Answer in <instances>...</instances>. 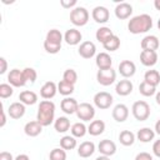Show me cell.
Instances as JSON below:
<instances>
[{
    "label": "cell",
    "mask_w": 160,
    "mask_h": 160,
    "mask_svg": "<svg viewBox=\"0 0 160 160\" xmlns=\"http://www.w3.org/2000/svg\"><path fill=\"white\" fill-rule=\"evenodd\" d=\"M152 28V19L148 14H140L129 20L128 29L131 34H144Z\"/></svg>",
    "instance_id": "6da1fadb"
},
{
    "label": "cell",
    "mask_w": 160,
    "mask_h": 160,
    "mask_svg": "<svg viewBox=\"0 0 160 160\" xmlns=\"http://www.w3.org/2000/svg\"><path fill=\"white\" fill-rule=\"evenodd\" d=\"M54 118H55V104L50 100L40 101L38 108L36 120L42 126H49L50 124L54 122Z\"/></svg>",
    "instance_id": "7a4b0ae2"
},
{
    "label": "cell",
    "mask_w": 160,
    "mask_h": 160,
    "mask_svg": "<svg viewBox=\"0 0 160 160\" xmlns=\"http://www.w3.org/2000/svg\"><path fill=\"white\" fill-rule=\"evenodd\" d=\"M131 111H132V115L136 120L139 121H145L148 120V118L150 116V106L146 101L144 100H138L132 104V108H131Z\"/></svg>",
    "instance_id": "3957f363"
},
{
    "label": "cell",
    "mask_w": 160,
    "mask_h": 160,
    "mask_svg": "<svg viewBox=\"0 0 160 160\" xmlns=\"http://www.w3.org/2000/svg\"><path fill=\"white\" fill-rule=\"evenodd\" d=\"M70 21L75 26H84L89 21V11L82 6H76L70 11Z\"/></svg>",
    "instance_id": "277c9868"
},
{
    "label": "cell",
    "mask_w": 160,
    "mask_h": 160,
    "mask_svg": "<svg viewBox=\"0 0 160 160\" xmlns=\"http://www.w3.org/2000/svg\"><path fill=\"white\" fill-rule=\"evenodd\" d=\"M76 116L81 121H90L95 116V108L89 102H81L78 106Z\"/></svg>",
    "instance_id": "5b68a950"
},
{
    "label": "cell",
    "mask_w": 160,
    "mask_h": 160,
    "mask_svg": "<svg viewBox=\"0 0 160 160\" xmlns=\"http://www.w3.org/2000/svg\"><path fill=\"white\" fill-rule=\"evenodd\" d=\"M112 95L110 92H106V91H99L94 95V104L96 108L101 109V110H105V109H109L111 105H112Z\"/></svg>",
    "instance_id": "8992f818"
},
{
    "label": "cell",
    "mask_w": 160,
    "mask_h": 160,
    "mask_svg": "<svg viewBox=\"0 0 160 160\" xmlns=\"http://www.w3.org/2000/svg\"><path fill=\"white\" fill-rule=\"evenodd\" d=\"M96 80L102 86H109L116 80V72L112 69L106 70H98L96 72Z\"/></svg>",
    "instance_id": "52a82bcc"
},
{
    "label": "cell",
    "mask_w": 160,
    "mask_h": 160,
    "mask_svg": "<svg viewBox=\"0 0 160 160\" xmlns=\"http://www.w3.org/2000/svg\"><path fill=\"white\" fill-rule=\"evenodd\" d=\"M8 81L11 86H15V88H21L26 84L22 75V70H19V69L10 70V72L8 74Z\"/></svg>",
    "instance_id": "ba28073f"
},
{
    "label": "cell",
    "mask_w": 160,
    "mask_h": 160,
    "mask_svg": "<svg viewBox=\"0 0 160 160\" xmlns=\"http://www.w3.org/2000/svg\"><path fill=\"white\" fill-rule=\"evenodd\" d=\"M78 52L84 59H91L96 52V46L92 41H82L78 49Z\"/></svg>",
    "instance_id": "9c48e42d"
},
{
    "label": "cell",
    "mask_w": 160,
    "mask_h": 160,
    "mask_svg": "<svg viewBox=\"0 0 160 160\" xmlns=\"http://www.w3.org/2000/svg\"><path fill=\"white\" fill-rule=\"evenodd\" d=\"M119 72L121 76H124L125 79L128 78H131L135 75L136 72V66L132 61L130 60H122L120 64H119Z\"/></svg>",
    "instance_id": "30bf717a"
},
{
    "label": "cell",
    "mask_w": 160,
    "mask_h": 160,
    "mask_svg": "<svg viewBox=\"0 0 160 160\" xmlns=\"http://www.w3.org/2000/svg\"><path fill=\"white\" fill-rule=\"evenodd\" d=\"M112 119L118 122H124L129 116V108L125 104H118L112 109Z\"/></svg>",
    "instance_id": "8fae6325"
},
{
    "label": "cell",
    "mask_w": 160,
    "mask_h": 160,
    "mask_svg": "<svg viewBox=\"0 0 160 160\" xmlns=\"http://www.w3.org/2000/svg\"><path fill=\"white\" fill-rule=\"evenodd\" d=\"M98 150L100 151L101 155H105V156H111L116 152V145L114 141L109 140V139H104L99 142L98 145Z\"/></svg>",
    "instance_id": "7c38bea8"
},
{
    "label": "cell",
    "mask_w": 160,
    "mask_h": 160,
    "mask_svg": "<svg viewBox=\"0 0 160 160\" xmlns=\"http://www.w3.org/2000/svg\"><path fill=\"white\" fill-rule=\"evenodd\" d=\"M91 16L92 19L99 22V24H105L109 18H110V12L109 10L105 8V6H95L92 9V12H91Z\"/></svg>",
    "instance_id": "4fadbf2b"
},
{
    "label": "cell",
    "mask_w": 160,
    "mask_h": 160,
    "mask_svg": "<svg viewBox=\"0 0 160 160\" xmlns=\"http://www.w3.org/2000/svg\"><path fill=\"white\" fill-rule=\"evenodd\" d=\"M58 92V85L54 81H46L41 88H40V95L42 99L49 100L52 99Z\"/></svg>",
    "instance_id": "5bb4252c"
},
{
    "label": "cell",
    "mask_w": 160,
    "mask_h": 160,
    "mask_svg": "<svg viewBox=\"0 0 160 160\" xmlns=\"http://www.w3.org/2000/svg\"><path fill=\"white\" fill-rule=\"evenodd\" d=\"M25 110H26V109H25V105H24L22 102L15 101V102L10 104V106H9V109H8V114H9V116H10L11 119L18 120V119H21V118L24 116Z\"/></svg>",
    "instance_id": "9a60e30c"
},
{
    "label": "cell",
    "mask_w": 160,
    "mask_h": 160,
    "mask_svg": "<svg viewBox=\"0 0 160 160\" xmlns=\"http://www.w3.org/2000/svg\"><path fill=\"white\" fill-rule=\"evenodd\" d=\"M132 14V6L129 2H120L115 6V16L120 20H125L130 18Z\"/></svg>",
    "instance_id": "2e32d148"
},
{
    "label": "cell",
    "mask_w": 160,
    "mask_h": 160,
    "mask_svg": "<svg viewBox=\"0 0 160 160\" xmlns=\"http://www.w3.org/2000/svg\"><path fill=\"white\" fill-rule=\"evenodd\" d=\"M140 61L144 66H154L158 62V52L151 50H142L140 54Z\"/></svg>",
    "instance_id": "e0dca14e"
},
{
    "label": "cell",
    "mask_w": 160,
    "mask_h": 160,
    "mask_svg": "<svg viewBox=\"0 0 160 160\" xmlns=\"http://www.w3.org/2000/svg\"><path fill=\"white\" fill-rule=\"evenodd\" d=\"M78 106H79V102H78L74 98H65V99H62L61 102H60L61 110H62L65 114H68V115L76 114Z\"/></svg>",
    "instance_id": "ac0fdd59"
},
{
    "label": "cell",
    "mask_w": 160,
    "mask_h": 160,
    "mask_svg": "<svg viewBox=\"0 0 160 160\" xmlns=\"http://www.w3.org/2000/svg\"><path fill=\"white\" fill-rule=\"evenodd\" d=\"M141 49L142 50H151V51H156L160 46L159 39L155 35H146L142 40H141Z\"/></svg>",
    "instance_id": "d6986e66"
},
{
    "label": "cell",
    "mask_w": 160,
    "mask_h": 160,
    "mask_svg": "<svg viewBox=\"0 0 160 160\" xmlns=\"http://www.w3.org/2000/svg\"><path fill=\"white\" fill-rule=\"evenodd\" d=\"M42 131V125L38 121V120H34V121H29L25 124L24 126V132L30 136V138H35L38 135H40Z\"/></svg>",
    "instance_id": "ffe728a7"
},
{
    "label": "cell",
    "mask_w": 160,
    "mask_h": 160,
    "mask_svg": "<svg viewBox=\"0 0 160 160\" xmlns=\"http://www.w3.org/2000/svg\"><path fill=\"white\" fill-rule=\"evenodd\" d=\"M95 64L99 68V70H106V69H111L112 65V59L108 52H100L96 55L95 59Z\"/></svg>",
    "instance_id": "44dd1931"
},
{
    "label": "cell",
    "mask_w": 160,
    "mask_h": 160,
    "mask_svg": "<svg viewBox=\"0 0 160 160\" xmlns=\"http://www.w3.org/2000/svg\"><path fill=\"white\" fill-rule=\"evenodd\" d=\"M81 39H82V35L76 29H69L64 34V40L68 45H78V44H80Z\"/></svg>",
    "instance_id": "7402d4cb"
},
{
    "label": "cell",
    "mask_w": 160,
    "mask_h": 160,
    "mask_svg": "<svg viewBox=\"0 0 160 160\" xmlns=\"http://www.w3.org/2000/svg\"><path fill=\"white\" fill-rule=\"evenodd\" d=\"M132 88H134V86H132V82H131L130 80H128V79H124V80H120V81L116 84L115 91H116V94L120 95V96H126V95L131 94Z\"/></svg>",
    "instance_id": "603a6c76"
},
{
    "label": "cell",
    "mask_w": 160,
    "mask_h": 160,
    "mask_svg": "<svg viewBox=\"0 0 160 160\" xmlns=\"http://www.w3.org/2000/svg\"><path fill=\"white\" fill-rule=\"evenodd\" d=\"M95 151V144L92 141H84L78 148V155L80 158H90Z\"/></svg>",
    "instance_id": "cb8c5ba5"
},
{
    "label": "cell",
    "mask_w": 160,
    "mask_h": 160,
    "mask_svg": "<svg viewBox=\"0 0 160 160\" xmlns=\"http://www.w3.org/2000/svg\"><path fill=\"white\" fill-rule=\"evenodd\" d=\"M19 100L24 105H34L38 101V95L31 90H24L19 94Z\"/></svg>",
    "instance_id": "d4e9b609"
},
{
    "label": "cell",
    "mask_w": 160,
    "mask_h": 160,
    "mask_svg": "<svg viewBox=\"0 0 160 160\" xmlns=\"http://www.w3.org/2000/svg\"><path fill=\"white\" fill-rule=\"evenodd\" d=\"M105 130V122L102 120H92L88 126V132L92 136H98L102 134Z\"/></svg>",
    "instance_id": "484cf974"
},
{
    "label": "cell",
    "mask_w": 160,
    "mask_h": 160,
    "mask_svg": "<svg viewBox=\"0 0 160 160\" xmlns=\"http://www.w3.org/2000/svg\"><path fill=\"white\" fill-rule=\"evenodd\" d=\"M136 138L138 140H140L141 142H149L151 140H154L155 138V131L150 128H141L140 130H138L136 132Z\"/></svg>",
    "instance_id": "4316f807"
},
{
    "label": "cell",
    "mask_w": 160,
    "mask_h": 160,
    "mask_svg": "<svg viewBox=\"0 0 160 160\" xmlns=\"http://www.w3.org/2000/svg\"><path fill=\"white\" fill-rule=\"evenodd\" d=\"M119 141L124 146H131L135 141V134L130 130H122L119 134Z\"/></svg>",
    "instance_id": "83f0119b"
},
{
    "label": "cell",
    "mask_w": 160,
    "mask_h": 160,
    "mask_svg": "<svg viewBox=\"0 0 160 160\" xmlns=\"http://www.w3.org/2000/svg\"><path fill=\"white\" fill-rule=\"evenodd\" d=\"M144 81L156 88L160 84V72L158 70H148L144 75Z\"/></svg>",
    "instance_id": "f1b7e54d"
},
{
    "label": "cell",
    "mask_w": 160,
    "mask_h": 160,
    "mask_svg": "<svg viewBox=\"0 0 160 160\" xmlns=\"http://www.w3.org/2000/svg\"><path fill=\"white\" fill-rule=\"evenodd\" d=\"M54 128L58 132H66L70 129V120L66 116H60L54 121Z\"/></svg>",
    "instance_id": "f546056e"
},
{
    "label": "cell",
    "mask_w": 160,
    "mask_h": 160,
    "mask_svg": "<svg viewBox=\"0 0 160 160\" xmlns=\"http://www.w3.org/2000/svg\"><path fill=\"white\" fill-rule=\"evenodd\" d=\"M112 35H114L112 30H111L110 28H108V26L99 28V29L96 30V34H95L96 40H98V41H100L101 44H104V42H105L108 39H110Z\"/></svg>",
    "instance_id": "4dcf8cb0"
},
{
    "label": "cell",
    "mask_w": 160,
    "mask_h": 160,
    "mask_svg": "<svg viewBox=\"0 0 160 160\" xmlns=\"http://www.w3.org/2000/svg\"><path fill=\"white\" fill-rule=\"evenodd\" d=\"M45 40L49 41V42H54V44H60L61 45V41L64 40V36L58 29H51V30L48 31Z\"/></svg>",
    "instance_id": "1f68e13d"
},
{
    "label": "cell",
    "mask_w": 160,
    "mask_h": 160,
    "mask_svg": "<svg viewBox=\"0 0 160 160\" xmlns=\"http://www.w3.org/2000/svg\"><path fill=\"white\" fill-rule=\"evenodd\" d=\"M70 131H71V135L74 138H82L88 132V128L85 126L84 122H75L71 125Z\"/></svg>",
    "instance_id": "d6a6232c"
},
{
    "label": "cell",
    "mask_w": 160,
    "mask_h": 160,
    "mask_svg": "<svg viewBox=\"0 0 160 160\" xmlns=\"http://www.w3.org/2000/svg\"><path fill=\"white\" fill-rule=\"evenodd\" d=\"M60 148L64 150H72L76 148V139L71 135H65L60 139Z\"/></svg>",
    "instance_id": "836d02e7"
},
{
    "label": "cell",
    "mask_w": 160,
    "mask_h": 160,
    "mask_svg": "<svg viewBox=\"0 0 160 160\" xmlns=\"http://www.w3.org/2000/svg\"><path fill=\"white\" fill-rule=\"evenodd\" d=\"M104 49L108 51H116L120 48V39L116 35H112L110 39H108L104 44H102Z\"/></svg>",
    "instance_id": "e575fe53"
},
{
    "label": "cell",
    "mask_w": 160,
    "mask_h": 160,
    "mask_svg": "<svg viewBox=\"0 0 160 160\" xmlns=\"http://www.w3.org/2000/svg\"><path fill=\"white\" fill-rule=\"evenodd\" d=\"M58 91H59L61 95H64V96L68 98L69 95H71V94L74 92V85L70 84V82H66V81L61 80V81L58 84Z\"/></svg>",
    "instance_id": "d590c367"
},
{
    "label": "cell",
    "mask_w": 160,
    "mask_h": 160,
    "mask_svg": "<svg viewBox=\"0 0 160 160\" xmlns=\"http://www.w3.org/2000/svg\"><path fill=\"white\" fill-rule=\"evenodd\" d=\"M139 92L142 96H146V98L148 96H152L156 92V88L152 86V85H150V84H148L146 81H142L139 85Z\"/></svg>",
    "instance_id": "8d00e7d4"
},
{
    "label": "cell",
    "mask_w": 160,
    "mask_h": 160,
    "mask_svg": "<svg viewBox=\"0 0 160 160\" xmlns=\"http://www.w3.org/2000/svg\"><path fill=\"white\" fill-rule=\"evenodd\" d=\"M50 160H66V150L62 148H55L49 154Z\"/></svg>",
    "instance_id": "74e56055"
},
{
    "label": "cell",
    "mask_w": 160,
    "mask_h": 160,
    "mask_svg": "<svg viewBox=\"0 0 160 160\" xmlns=\"http://www.w3.org/2000/svg\"><path fill=\"white\" fill-rule=\"evenodd\" d=\"M22 75H24V79H25V81H26V84H28V82L34 84L35 80H36V78H38L36 70L32 69V68H25V69L22 70Z\"/></svg>",
    "instance_id": "f35d334b"
},
{
    "label": "cell",
    "mask_w": 160,
    "mask_h": 160,
    "mask_svg": "<svg viewBox=\"0 0 160 160\" xmlns=\"http://www.w3.org/2000/svg\"><path fill=\"white\" fill-rule=\"evenodd\" d=\"M62 80L75 85V82L78 81V72L74 69H66L62 74Z\"/></svg>",
    "instance_id": "ab89813d"
},
{
    "label": "cell",
    "mask_w": 160,
    "mask_h": 160,
    "mask_svg": "<svg viewBox=\"0 0 160 160\" xmlns=\"http://www.w3.org/2000/svg\"><path fill=\"white\" fill-rule=\"evenodd\" d=\"M14 92V89L10 84H0V98L1 99H6V98H10Z\"/></svg>",
    "instance_id": "60d3db41"
},
{
    "label": "cell",
    "mask_w": 160,
    "mask_h": 160,
    "mask_svg": "<svg viewBox=\"0 0 160 160\" xmlns=\"http://www.w3.org/2000/svg\"><path fill=\"white\" fill-rule=\"evenodd\" d=\"M44 49L46 50V52L49 54H58L61 49L60 44H54V42H49V41H44Z\"/></svg>",
    "instance_id": "b9f144b4"
},
{
    "label": "cell",
    "mask_w": 160,
    "mask_h": 160,
    "mask_svg": "<svg viewBox=\"0 0 160 160\" xmlns=\"http://www.w3.org/2000/svg\"><path fill=\"white\" fill-rule=\"evenodd\" d=\"M60 5L65 9H70V8H76V0H61Z\"/></svg>",
    "instance_id": "7bdbcfd3"
},
{
    "label": "cell",
    "mask_w": 160,
    "mask_h": 160,
    "mask_svg": "<svg viewBox=\"0 0 160 160\" xmlns=\"http://www.w3.org/2000/svg\"><path fill=\"white\" fill-rule=\"evenodd\" d=\"M135 160H152V156L149 154V152H139L136 156H135Z\"/></svg>",
    "instance_id": "ee69618b"
},
{
    "label": "cell",
    "mask_w": 160,
    "mask_h": 160,
    "mask_svg": "<svg viewBox=\"0 0 160 160\" xmlns=\"http://www.w3.org/2000/svg\"><path fill=\"white\" fill-rule=\"evenodd\" d=\"M152 152H154L155 156L160 158V139L156 140V141L152 144Z\"/></svg>",
    "instance_id": "f6af8a7d"
},
{
    "label": "cell",
    "mask_w": 160,
    "mask_h": 160,
    "mask_svg": "<svg viewBox=\"0 0 160 160\" xmlns=\"http://www.w3.org/2000/svg\"><path fill=\"white\" fill-rule=\"evenodd\" d=\"M0 64H1L0 74H5V72H6V70H8V62H6L5 58H0Z\"/></svg>",
    "instance_id": "bcb514c9"
},
{
    "label": "cell",
    "mask_w": 160,
    "mask_h": 160,
    "mask_svg": "<svg viewBox=\"0 0 160 160\" xmlns=\"http://www.w3.org/2000/svg\"><path fill=\"white\" fill-rule=\"evenodd\" d=\"M0 160H14L11 152H8V151H1L0 152Z\"/></svg>",
    "instance_id": "7dc6e473"
},
{
    "label": "cell",
    "mask_w": 160,
    "mask_h": 160,
    "mask_svg": "<svg viewBox=\"0 0 160 160\" xmlns=\"http://www.w3.org/2000/svg\"><path fill=\"white\" fill-rule=\"evenodd\" d=\"M14 160H30V158H29L26 154H20V155H18Z\"/></svg>",
    "instance_id": "c3c4849f"
},
{
    "label": "cell",
    "mask_w": 160,
    "mask_h": 160,
    "mask_svg": "<svg viewBox=\"0 0 160 160\" xmlns=\"http://www.w3.org/2000/svg\"><path fill=\"white\" fill-rule=\"evenodd\" d=\"M5 122H6V116H5L4 110H1V122H0V128H2V126L5 125Z\"/></svg>",
    "instance_id": "681fc988"
},
{
    "label": "cell",
    "mask_w": 160,
    "mask_h": 160,
    "mask_svg": "<svg viewBox=\"0 0 160 160\" xmlns=\"http://www.w3.org/2000/svg\"><path fill=\"white\" fill-rule=\"evenodd\" d=\"M155 132L158 134V135H160V119L156 121V124H155Z\"/></svg>",
    "instance_id": "f907efd6"
},
{
    "label": "cell",
    "mask_w": 160,
    "mask_h": 160,
    "mask_svg": "<svg viewBox=\"0 0 160 160\" xmlns=\"http://www.w3.org/2000/svg\"><path fill=\"white\" fill-rule=\"evenodd\" d=\"M95 160H110V158H109V156H105V155H100V156H98Z\"/></svg>",
    "instance_id": "816d5d0a"
},
{
    "label": "cell",
    "mask_w": 160,
    "mask_h": 160,
    "mask_svg": "<svg viewBox=\"0 0 160 160\" xmlns=\"http://www.w3.org/2000/svg\"><path fill=\"white\" fill-rule=\"evenodd\" d=\"M155 100H156V104L160 105V91L156 92V95H155Z\"/></svg>",
    "instance_id": "f5cc1de1"
},
{
    "label": "cell",
    "mask_w": 160,
    "mask_h": 160,
    "mask_svg": "<svg viewBox=\"0 0 160 160\" xmlns=\"http://www.w3.org/2000/svg\"><path fill=\"white\" fill-rule=\"evenodd\" d=\"M154 6H155L158 10H160V0H155V1H154Z\"/></svg>",
    "instance_id": "db71d44e"
},
{
    "label": "cell",
    "mask_w": 160,
    "mask_h": 160,
    "mask_svg": "<svg viewBox=\"0 0 160 160\" xmlns=\"http://www.w3.org/2000/svg\"><path fill=\"white\" fill-rule=\"evenodd\" d=\"M158 28H159V30H160V19L158 20Z\"/></svg>",
    "instance_id": "11a10c76"
}]
</instances>
